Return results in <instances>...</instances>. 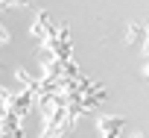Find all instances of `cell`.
Listing matches in <instances>:
<instances>
[{
  "label": "cell",
  "mask_w": 149,
  "mask_h": 138,
  "mask_svg": "<svg viewBox=\"0 0 149 138\" xmlns=\"http://www.w3.org/2000/svg\"><path fill=\"white\" fill-rule=\"evenodd\" d=\"M56 27H58V24H56V21L47 15V12H38V15L32 18V24H29V35H32V38H35V41L44 47V44H47V41L56 35Z\"/></svg>",
  "instance_id": "obj_1"
},
{
  "label": "cell",
  "mask_w": 149,
  "mask_h": 138,
  "mask_svg": "<svg viewBox=\"0 0 149 138\" xmlns=\"http://www.w3.org/2000/svg\"><path fill=\"white\" fill-rule=\"evenodd\" d=\"M97 129H100V138H120V132L126 129V118H120V115H100L97 118Z\"/></svg>",
  "instance_id": "obj_2"
},
{
  "label": "cell",
  "mask_w": 149,
  "mask_h": 138,
  "mask_svg": "<svg viewBox=\"0 0 149 138\" xmlns=\"http://www.w3.org/2000/svg\"><path fill=\"white\" fill-rule=\"evenodd\" d=\"M143 41V21H134L126 27V44H140Z\"/></svg>",
  "instance_id": "obj_3"
},
{
  "label": "cell",
  "mask_w": 149,
  "mask_h": 138,
  "mask_svg": "<svg viewBox=\"0 0 149 138\" xmlns=\"http://www.w3.org/2000/svg\"><path fill=\"white\" fill-rule=\"evenodd\" d=\"M140 50H143V56H149V24H143V41H140Z\"/></svg>",
  "instance_id": "obj_4"
},
{
  "label": "cell",
  "mask_w": 149,
  "mask_h": 138,
  "mask_svg": "<svg viewBox=\"0 0 149 138\" xmlns=\"http://www.w3.org/2000/svg\"><path fill=\"white\" fill-rule=\"evenodd\" d=\"M6 41H9V30H6V27H3V24H0V47H3V44H6Z\"/></svg>",
  "instance_id": "obj_5"
},
{
  "label": "cell",
  "mask_w": 149,
  "mask_h": 138,
  "mask_svg": "<svg viewBox=\"0 0 149 138\" xmlns=\"http://www.w3.org/2000/svg\"><path fill=\"white\" fill-rule=\"evenodd\" d=\"M0 9H12V0H0Z\"/></svg>",
  "instance_id": "obj_6"
},
{
  "label": "cell",
  "mask_w": 149,
  "mask_h": 138,
  "mask_svg": "<svg viewBox=\"0 0 149 138\" xmlns=\"http://www.w3.org/2000/svg\"><path fill=\"white\" fill-rule=\"evenodd\" d=\"M143 80H146V82H149V62H146V65H143Z\"/></svg>",
  "instance_id": "obj_7"
},
{
  "label": "cell",
  "mask_w": 149,
  "mask_h": 138,
  "mask_svg": "<svg viewBox=\"0 0 149 138\" xmlns=\"http://www.w3.org/2000/svg\"><path fill=\"white\" fill-rule=\"evenodd\" d=\"M132 138H143V132H140V129H134V132H132Z\"/></svg>",
  "instance_id": "obj_8"
}]
</instances>
